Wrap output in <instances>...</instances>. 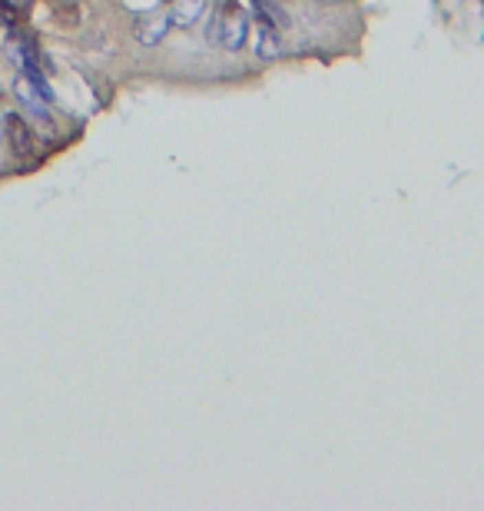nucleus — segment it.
<instances>
[{"mask_svg": "<svg viewBox=\"0 0 484 511\" xmlns=\"http://www.w3.org/2000/svg\"><path fill=\"white\" fill-rule=\"evenodd\" d=\"M0 127H3V133H7V143H10V150H14V156H17V160L34 156V150H37V140H34V130H30V123H27L23 116L14 113V110H7V113H3V120H0Z\"/></svg>", "mask_w": 484, "mask_h": 511, "instance_id": "obj_2", "label": "nucleus"}, {"mask_svg": "<svg viewBox=\"0 0 484 511\" xmlns=\"http://www.w3.org/2000/svg\"><path fill=\"white\" fill-rule=\"evenodd\" d=\"M0 17H3L7 27H17V7L10 0H0Z\"/></svg>", "mask_w": 484, "mask_h": 511, "instance_id": "obj_4", "label": "nucleus"}, {"mask_svg": "<svg viewBox=\"0 0 484 511\" xmlns=\"http://www.w3.org/2000/svg\"><path fill=\"white\" fill-rule=\"evenodd\" d=\"M245 30H249V20L239 7L226 3V7H216V17L209 23V40L219 43L226 50H239L242 40H245Z\"/></svg>", "mask_w": 484, "mask_h": 511, "instance_id": "obj_1", "label": "nucleus"}, {"mask_svg": "<svg viewBox=\"0 0 484 511\" xmlns=\"http://www.w3.org/2000/svg\"><path fill=\"white\" fill-rule=\"evenodd\" d=\"M199 14H203V0H176L169 7V17L176 20V23H183V27H189Z\"/></svg>", "mask_w": 484, "mask_h": 511, "instance_id": "obj_3", "label": "nucleus"}]
</instances>
